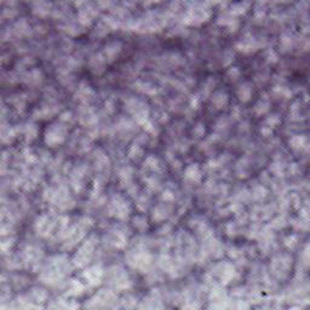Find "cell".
Instances as JSON below:
<instances>
[{"mask_svg":"<svg viewBox=\"0 0 310 310\" xmlns=\"http://www.w3.org/2000/svg\"><path fill=\"white\" fill-rule=\"evenodd\" d=\"M143 155H145V150H143V148L138 145H133L132 147H131V149L128 150V156H130L133 161L140 160L141 158H143Z\"/></svg>","mask_w":310,"mask_h":310,"instance_id":"17","label":"cell"},{"mask_svg":"<svg viewBox=\"0 0 310 310\" xmlns=\"http://www.w3.org/2000/svg\"><path fill=\"white\" fill-rule=\"evenodd\" d=\"M296 244H297L296 237H293V235H292V237H289L286 240H285V245L289 247H293Z\"/></svg>","mask_w":310,"mask_h":310,"instance_id":"21","label":"cell"},{"mask_svg":"<svg viewBox=\"0 0 310 310\" xmlns=\"http://www.w3.org/2000/svg\"><path fill=\"white\" fill-rule=\"evenodd\" d=\"M97 240L93 237H90L76 251L75 258H74V264L76 267H84V265H88L93 258V255H95L96 246H97Z\"/></svg>","mask_w":310,"mask_h":310,"instance_id":"5","label":"cell"},{"mask_svg":"<svg viewBox=\"0 0 310 310\" xmlns=\"http://www.w3.org/2000/svg\"><path fill=\"white\" fill-rule=\"evenodd\" d=\"M128 263L138 272L148 273L153 265V256L146 247L137 246L128 251Z\"/></svg>","mask_w":310,"mask_h":310,"instance_id":"1","label":"cell"},{"mask_svg":"<svg viewBox=\"0 0 310 310\" xmlns=\"http://www.w3.org/2000/svg\"><path fill=\"white\" fill-rule=\"evenodd\" d=\"M210 275L211 280H217L216 284L225 286V285H228L234 280L235 275H237V270H235V267L230 262H219L215 264L213 272Z\"/></svg>","mask_w":310,"mask_h":310,"instance_id":"2","label":"cell"},{"mask_svg":"<svg viewBox=\"0 0 310 310\" xmlns=\"http://www.w3.org/2000/svg\"><path fill=\"white\" fill-rule=\"evenodd\" d=\"M229 103V96L223 91H217L212 96V104L216 109H223Z\"/></svg>","mask_w":310,"mask_h":310,"instance_id":"14","label":"cell"},{"mask_svg":"<svg viewBox=\"0 0 310 310\" xmlns=\"http://www.w3.org/2000/svg\"><path fill=\"white\" fill-rule=\"evenodd\" d=\"M133 225L136 227V229L138 230H146L148 228V222L147 219H146L145 217H142V216H138V217H136L135 219H133Z\"/></svg>","mask_w":310,"mask_h":310,"instance_id":"18","label":"cell"},{"mask_svg":"<svg viewBox=\"0 0 310 310\" xmlns=\"http://www.w3.org/2000/svg\"><path fill=\"white\" fill-rule=\"evenodd\" d=\"M205 125H202V124H198L197 126L194 128V130H193V133H194L197 137H202V136L205 135Z\"/></svg>","mask_w":310,"mask_h":310,"instance_id":"20","label":"cell"},{"mask_svg":"<svg viewBox=\"0 0 310 310\" xmlns=\"http://www.w3.org/2000/svg\"><path fill=\"white\" fill-rule=\"evenodd\" d=\"M227 76L229 78V80L232 81L237 80L240 76V71L237 68V67H232V68H229V71H228Z\"/></svg>","mask_w":310,"mask_h":310,"instance_id":"19","label":"cell"},{"mask_svg":"<svg viewBox=\"0 0 310 310\" xmlns=\"http://www.w3.org/2000/svg\"><path fill=\"white\" fill-rule=\"evenodd\" d=\"M67 131L63 125H51L46 130L45 133V143L49 147H57L62 145L66 140Z\"/></svg>","mask_w":310,"mask_h":310,"instance_id":"7","label":"cell"},{"mask_svg":"<svg viewBox=\"0 0 310 310\" xmlns=\"http://www.w3.org/2000/svg\"><path fill=\"white\" fill-rule=\"evenodd\" d=\"M270 269H272L274 276L277 279H287L292 269V257L287 254L277 255L270 263Z\"/></svg>","mask_w":310,"mask_h":310,"instance_id":"4","label":"cell"},{"mask_svg":"<svg viewBox=\"0 0 310 310\" xmlns=\"http://www.w3.org/2000/svg\"><path fill=\"white\" fill-rule=\"evenodd\" d=\"M104 275H106V273H104V270L100 265H91L83 273L84 281L90 285V286L100 285L102 282Z\"/></svg>","mask_w":310,"mask_h":310,"instance_id":"9","label":"cell"},{"mask_svg":"<svg viewBox=\"0 0 310 310\" xmlns=\"http://www.w3.org/2000/svg\"><path fill=\"white\" fill-rule=\"evenodd\" d=\"M168 202H161L158 206H155L153 210L152 219L153 222L156 223H163L164 220H166L168 218V216L171 215V208L168 206Z\"/></svg>","mask_w":310,"mask_h":310,"instance_id":"11","label":"cell"},{"mask_svg":"<svg viewBox=\"0 0 310 310\" xmlns=\"http://www.w3.org/2000/svg\"><path fill=\"white\" fill-rule=\"evenodd\" d=\"M121 49H123V46H121V44L119 41L108 44L106 46V50H104V59L106 61H113V59H115L119 56V54H120Z\"/></svg>","mask_w":310,"mask_h":310,"instance_id":"13","label":"cell"},{"mask_svg":"<svg viewBox=\"0 0 310 310\" xmlns=\"http://www.w3.org/2000/svg\"><path fill=\"white\" fill-rule=\"evenodd\" d=\"M237 97H239V100L241 101L242 103H247L251 101L254 91H252V86L246 83V84H242V85L237 89Z\"/></svg>","mask_w":310,"mask_h":310,"instance_id":"15","label":"cell"},{"mask_svg":"<svg viewBox=\"0 0 310 310\" xmlns=\"http://www.w3.org/2000/svg\"><path fill=\"white\" fill-rule=\"evenodd\" d=\"M204 178V172L199 164H190L184 168L183 180L189 183H200Z\"/></svg>","mask_w":310,"mask_h":310,"instance_id":"10","label":"cell"},{"mask_svg":"<svg viewBox=\"0 0 310 310\" xmlns=\"http://www.w3.org/2000/svg\"><path fill=\"white\" fill-rule=\"evenodd\" d=\"M270 107V102L267 100V98H260L258 102L255 106V113L257 115H264L265 113H268Z\"/></svg>","mask_w":310,"mask_h":310,"instance_id":"16","label":"cell"},{"mask_svg":"<svg viewBox=\"0 0 310 310\" xmlns=\"http://www.w3.org/2000/svg\"><path fill=\"white\" fill-rule=\"evenodd\" d=\"M289 143H290V147H291L292 149L297 150V152L308 149V146H309L308 138H307L306 136H303V135L293 136V137L290 140Z\"/></svg>","mask_w":310,"mask_h":310,"instance_id":"12","label":"cell"},{"mask_svg":"<svg viewBox=\"0 0 310 310\" xmlns=\"http://www.w3.org/2000/svg\"><path fill=\"white\" fill-rule=\"evenodd\" d=\"M107 277L109 280V284L111 285L114 290H121L126 291L131 287L132 281L125 269L120 267H113L108 273H106Z\"/></svg>","mask_w":310,"mask_h":310,"instance_id":"3","label":"cell"},{"mask_svg":"<svg viewBox=\"0 0 310 310\" xmlns=\"http://www.w3.org/2000/svg\"><path fill=\"white\" fill-rule=\"evenodd\" d=\"M116 301V296L111 290H101L90 299V307L92 308H106L110 307L113 302Z\"/></svg>","mask_w":310,"mask_h":310,"instance_id":"8","label":"cell"},{"mask_svg":"<svg viewBox=\"0 0 310 310\" xmlns=\"http://www.w3.org/2000/svg\"><path fill=\"white\" fill-rule=\"evenodd\" d=\"M109 212L111 216L121 220L128 219L131 213V206L128 200L123 198L121 195L114 198L109 205Z\"/></svg>","mask_w":310,"mask_h":310,"instance_id":"6","label":"cell"}]
</instances>
